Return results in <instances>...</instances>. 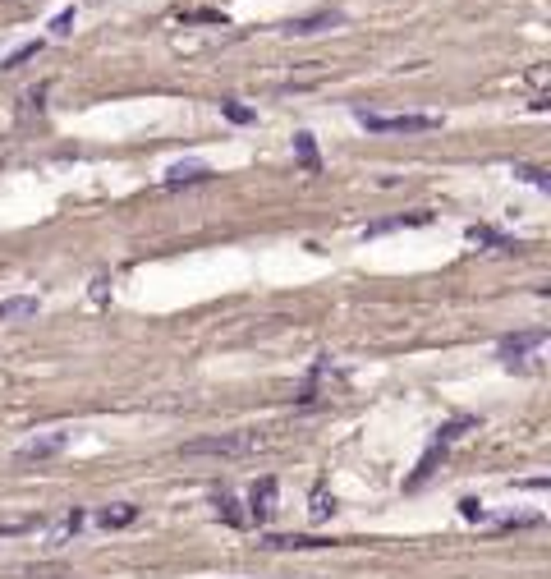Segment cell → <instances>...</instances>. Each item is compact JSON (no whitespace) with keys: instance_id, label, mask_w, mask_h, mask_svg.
I'll return each mask as SVG.
<instances>
[{"instance_id":"1","label":"cell","mask_w":551,"mask_h":579,"mask_svg":"<svg viewBox=\"0 0 551 579\" xmlns=\"http://www.w3.org/2000/svg\"><path fill=\"white\" fill-rule=\"evenodd\" d=\"M267 437L262 433H221V437H198V442H184L179 455L198 460V455H216V460H240V455H253L262 451Z\"/></svg>"},{"instance_id":"2","label":"cell","mask_w":551,"mask_h":579,"mask_svg":"<svg viewBox=\"0 0 551 579\" xmlns=\"http://www.w3.org/2000/svg\"><path fill=\"white\" fill-rule=\"evenodd\" d=\"M354 120L372 134H423L442 125L437 115H372V110H354Z\"/></svg>"},{"instance_id":"3","label":"cell","mask_w":551,"mask_h":579,"mask_svg":"<svg viewBox=\"0 0 551 579\" xmlns=\"http://www.w3.org/2000/svg\"><path fill=\"white\" fill-rule=\"evenodd\" d=\"M542 345H547V331L538 327V331H520V336H505V340L496 345V350H501V359H510V364H515V359H524V355L542 350Z\"/></svg>"},{"instance_id":"4","label":"cell","mask_w":551,"mask_h":579,"mask_svg":"<svg viewBox=\"0 0 551 579\" xmlns=\"http://www.w3.org/2000/svg\"><path fill=\"white\" fill-rule=\"evenodd\" d=\"M340 23H345L340 10H318V14H303V19L285 23V32L290 37H312V32H327V28H340Z\"/></svg>"},{"instance_id":"5","label":"cell","mask_w":551,"mask_h":579,"mask_svg":"<svg viewBox=\"0 0 551 579\" xmlns=\"http://www.w3.org/2000/svg\"><path fill=\"white\" fill-rule=\"evenodd\" d=\"M69 446V433H47V437H32L19 446V460H51Z\"/></svg>"},{"instance_id":"6","label":"cell","mask_w":551,"mask_h":579,"mask_svg":"<svg viewBox=\"0 0 551 579\" xmlns=\"http://www.w3.org/2000/svg\"><path fill=\"white\" fill-rule=\"evenodd\" d=\"M276 511V478H262V483H253V492H249V520H267Z\"/></svg>"},{"instance_id":"7","label":"cell","mask_w":551,"mask_h":579,"mask_svg":"<svg viewBox=\"0 0 551 579\" xmlns=\"http://www.w3.org/2000/svg\"><path fill=\"white\" fill-rule=\"evenodd\" d=\"M32 313H37V299H32V294L0 299V322H19V318H32Z\"/></svg>"},{"instance_id":"8","label":"cell","mask_w":551,"mask_h":579,"mask_svg":"<svg viewBox=\"0 0 551 579\" xmlns=\"http://www.w3.org/2000/svg\"><path fill=\"white\" fill-rule=\"evenodd\" d=\"M134 520H138V506H129V501H125V506H106V511L97 515L101 529H129Z\"/></svg>"},{"instance_id":"9","label":"cell","mask_w":551,"mask_h":579,"mask_svg":"<svg viewBox=\"0 0 551 579\" xmlns=\"http://www.w3.org/2000/svg\"><path fill=\"white\" fill-rule=\"evenodd\" d=\"M294 152H299V166H303L308 175H318V171H322V162H318V143H312V134H294Z\"/></svg>"},{"instance_id":"10","label":"cell","mask_w":551,"mask_h":579,"mask_svg":"<svg viewBox=\"0 0 551 579\" xmlns=\"http://www.w3.org/2000/svg\"><path fill=\"white\" fill-rule=\"evenodd\" d=\"M198 180H212V171H207L203 162H188V166H175V171L166 175V184H171V189H179V184H198Z\"/></svg>"},{"instance_id":"11","label":"cell","mask_w":551,"mask_h":579,"mask_svg":"<svg viewBox=\"0 0 551 579\" xmlns=\"http://www.w3.org/2000/svg\"><path fill=\"white\" fill-rule=\"evenodd\" d=\"M78 529H83V511H69V515L51 529V543H69V538H74Z\"/></svg>"},{"instance_id":"12","label":"cell","mask_w":551,"mask_h":579,"mask_svg":"<svg viewBox=\"0 0 551 579\" xmlns=\"http://www.w3.org/2000/svg\"><path fill=\"white\" fill-rule=\"evenodd\" d=\"M468 240H474V244H496V249H520L515 240L496 235V230H487V225H468Z\"/></svg>"},{"instance_id":"13","label":"cell","mask_w":551,"mask_h":579,"mask_svg":"<svg viewBox=\"0 0 551 579\" xmlns=\"http://www.w3.org/2000/svg\"><path fill=\"white\" fill-rule=\"evenodd\" d=\"M37 51H42V42H23L19 51H10L5 60H0V69H19V65H23V60H32Z\"/></svg>"},{"instance_id":"14","label":"cell","mask_w":551,"mask_h":579,"mask_svg":"<svg viewBox=\"0 0 551 579\" xmlns=\"http://www.w3.org/2000/svg\"><path fill=\"white\" fill-rule=\"evenodd\" d=\"M216 515H221L225 524H244V515H240V506H234V496H230V492H221V496H216Z\"/></svg>"},{"instance_id":"15","label":"cell","mask_w":551,"mask_h":579,"mask_svg":"<svg viewBox=\"0 0 551 579\" xmlns=\"http://www.w3.org/2000/svg\"><path fill=\"white\" fill-rule=\"evenodd\" d=\"M267 548H331L327 538H267Z\"/></svg>"},{"instance_id":"16","label":"cell","mask_w":551,"mask_h":579,"mask_svg":"<svg viewBox=\"0 0 551 579\" xmlns=\"http://www.w3.org/2000/svg\"><path fill=\"white\" fill-rule=\"evenodd\" d=\"M331 511H336V496H327V492L318 487V492H312V520H327Z\"/></svg>"},{"instance_id":"17","label":"cell","mask_w":551,"mask_h":579,"mask_svg":"<svg viewBox=\"0 0 551 579\" xmlns=\"http://www.w3.org/2000/svg\"><path fill=\"white\" fill-rule=\"evenodd\" d=\"M28 529H37V515H28V520H0V538H14V533H28Z\"/></svg>"},{"instance_id":"18","label":"cell","mask_w":551,"mask_h":579,"mask_svg":"<svg viewBox=\"0 0 551 579\" xmlns=\"http://www.w3.org/2000/svg\"><path fill=\"white\" fill-rule=\"evenodd\" d=\"M184 23H221V28H225V14H221V10H188Z\"/></svg>"},{"instance_id":"19","label":"cell","mask_w":551,"mask_h":579,"mask_svg":"<svg viewBox=\"0 0 551 579\" xmlns=\"http://www.w3.org/2000/svg\"><path fill=\"white\" fill-rule=\"evenodd\" d=\"M515 175H520L524 184H538V189H547V184H551V180H547L538 166H515Z\"/></svg>"},{"instance_id":"20","label":"cell","mask_w":551,"mask_h":579,"mask_svg":"<svg viewBox=\"0 0 551 579\" xmlns=\"http://www.w3.org/2000/svg\"><path fill=\"white\" fill-rule=\"evenodd\" d=\"M225 115H230L234 125H249V120H253V110H249V106H240V101H225Z\"/></svg>"},{"instance_id":"21","label":"cell","mask_w":551,"mask_h":579,"mask_svg":"<svg viewBox=\"0 0 551 579\" xmlns=\"http://www.w3.org/2000/svg\"><path fill=\"white\" fill-rule=\"evenodd\" d=\"M69 23H74V10H60V14L51 19V32H56V37H65V32H69Z\"/></svg>"},{"instance_id":"22","label":"cell","mask_w":551,"mask_h":579,"mask_svg":"<svg viewBox=\"0 0 551 579\" xmlns=\"http://www.w3.org/2000/svg\"><path fill=\"white\" fill-rule=\"evenodd\" d=\"M459 506H464V520H483V506H478V501H459Z\"/></svg>"}]
</instances>
